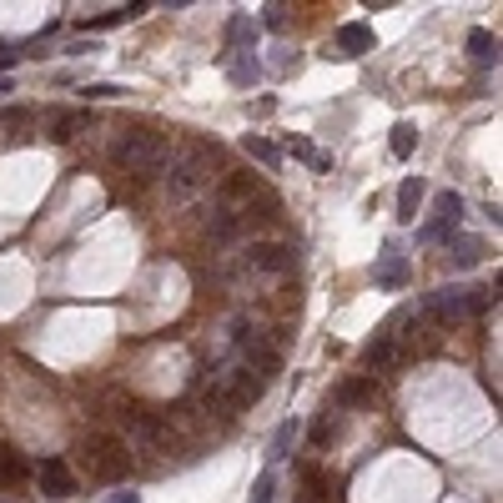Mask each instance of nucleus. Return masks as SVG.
Instances as JSON below:
<instances>
[{"label": "nucleus", "instance_id": "f257e3e1", "mask_svg": "<svg viewBox=\"0 0 503 503\" xmlns=\"http://www.w3.org/2000/svg\"><path fill=\"white\" fill-rule=\"evenodd\" d=\"M216 172H222V151L212 141H187V146L176 151L172 172H166V191H172V201H191L197 191L212 187Z\"/></svg>", "mask_w": 503, "mask_h": 503}, {"label": "nucleus", "instance_id": "f03ea898", "mask_svg": "<svg viewBox=\"0 0 503 503\" xmlns=\"http://www.w3.org/2000/svg\"><path fill=\"white\" fill-rule=\"evenodd\" d=\"M172 162V141L156 126H126L121 141H116V166L131 176H156Z\"/></svg>", "mask_w": 503, "mask_h": 503}, {"label": "nucleus", "instance_id": "7ed1b4c3", "mask_svg": "<svg viewBox=\"0 0 503 503\" xmlns=\"http://www.w3.org/2000/svg\"><path fill=\"white\" fill-rule=\"evenodd\" d=\"M493 292L489 287H438L423 297V317L428 322H463L473 313H489Z\"/></svg>", "mask_w": 503, "mask_h": 503}, {"label": "nucleus", "instance_id": "20e7f679", "mask_svg": "<svg viewBox=\"0 0 503 503\" xmlns=\"http://www.w3.org/2000/svg\"><path fill=\"white\" fill-rule=\"evenodd\" d=\"M75 453H81V468H86L91 478H101V483H116V478L126 473V463H131L126 443L111 438V433H86V438L75 443Z\"/></svg>", "mask_w": 503, "mask_h": 503}, {"label": "nucleus", "instance_id": "39448f33", "mask_svg": "<svg viewBox=\"0 0 503 503\" xmlns=\"http://www.w3.org/2000/svg\"><path fill=\"white\" fill-rule=\"evenodd\" d=\"M297 267V252L282 247V242H247L242 247V262H237V282H247V277H282Z\"/></svg>", "mask_w": 503, "mask_h": 503}, {"label": "nucleus", "instance_id": "423d86ee", "mask_svg": "<svg viewBox=\"0 0 503 503\" xmlns=\"http://www.w3.org/2000/svg\"><path fill=\"white\" fill-rule=\"evenodd\" d=\"M121 423H126V438L131 443H146V448H166V443H172V423H162L156 413H146L137 402L121 413Z\"/></svg>", "mask_w": 503, "mask_h": 503}, {"label": "nucleus", "instance_id": "0eeeda50", "mask_svg": "<svg viewBox=\"0 0 503 503\" xmlns=\"http://www.w3.org/2000/svg\"><path fill=\"white\" fill-rule=\"evenodd\" d=\"M458 222H463V197L458 191H438L433 197V222L423 226V242H448Z\"/></svg>", "mask_w": 503, "mask_h": 503}, {"label": "nucleus", "instance_id": "6e6552de", "mask_svg": "<svg viewBox=\"0 0 503 503\" xmlns=\"http://www.w3.org/2000/svg\"><path fill=\"white\" fill-rule=\"evenodd\" d=\"M40 489H46L50 499H71V493H75V473L61 463V458H50V463H40Z\"/></svg>", "mask_w": 503, "mask_h": 503}, {"label": "nucleus", "instance_id": "1a4fd4ad", "mask_svg": "<svg viewBox=\"0 0 503 503\" xmlns=\"http://www.w3.org/2000/svg\"><path fill=\"white\" fill-rule=\"evenodd\" d=\"M483 262V237H448V267L453 272H468V267Z\"/></svg>", "mask_w": 503, "mask_h": 503}, {"label": "nucleus", "instance_id": "9d476101", "mask_svg": "<svg viewBox=\"0 0 503 503\" xmlns=\"http://www.w3.org/2000/svg\"><path fill=\"white\" fill-rule=\"evenodd\" d=\"M363 50H373V31L357 21H348L338 31V50H327V56H363Z\"/></svg>", "mask_w": 503, "mask_h": 503}, {"label": "nucleus", "instance_id": "9b49d317", "mask_svg": "<svg viewBox=\"0 0 503 503\" xmlns=\"http://www.w3.org/2000/svg\"><path fill=\"white\" fill-rule=\"evenodd\" d=\"M363 363H367V377H373L377 367L398 363V338H393V332H377V338L363 348Z\"/></svg>", "mask_w": 503, "mask_h": 503}, {"label": "nucleus", "instance_id": "f8f14e48", "mask_svg": "<svg viewBox=\"0 0 503 503\" xmlns=\"http://www.w3.org/2000/svg\"><path fill=\"white\" fill-rule=\"evenodd\" d=\"M373 282H377L383 292H398L402 282H408V262H402L398 252L388 247V252H383V262H377V272H373Z\"/></svg>", "mask_w": 503, "mask_h": 503}, {"label": "nucleus", "instance_id": "ddd939ff", "mask_svg": "<svg viewBox=\"0 0 503 503\" xmlns=\"http://www.w3.org/2000/svg\"><path fill=\"white\" fill-rule=\"evenodd\" d=\"M377 383L373 377H352V383H342L338 393H332V408H357V402H373Z\"/></svg>", "mask_w": 503, "mask_h": 503}, {"label": "nucleus", "instance_id": "4468645a", "mask_svg": "<svg viewBox=\"0 0 503 503\" xmlns=\"http://www.w3.org/2000/svg\"><path fill=\"white\" fill-rule=\"evenodd\" d=\"M423 197H428L423 176H408V181L398 187V216H402V222H413V212H418V201H423Z\"/></svg>", "mask_w": 503, "mask_h": 503}, {"label": "nucleus", "instance_id": "2eb2a0df", "mask_svg": "<svg viewBox=\"0 0 503 503\" xmlns=\"http://www.w3.org/2000/svg\"><path fill=\"white\" fill-rule=\"evenodd\" d=\"M287 151H292V156H297V162H307V166H313V172H332V156H327V151H317L313 146V141H287Z\"/></svg>", "mask_w": 503, "mask_h": 503}, {"label": "nucleus", "instance_id": "dca6fc26", "mask_svg": "<svg viewBox=\"0 0 503 503\" xmlns=\"http://www.w3.org/2000/svg\"><path fill=\"white\" fill-rule=\"evenodd\" d=\"M226 46H257V21L252 15H232L226 21Z\"/></svg>", "mask_w": 503, "mask_h": 503}, {"label": "nucleus", "instance_id": "f3484780", "mask_svg": "<svg viewBox=\"0 0 503 503\" xmlns=\"http://www.w3.org/2000/svg\"><path fill=\"white\" fill-rule=\"evenodd\" d=\"M297 443V418H287V423H277V433H272V443H267V458H287V448Z\"/></svg>", "mask_w": 503, "mask_h": 503}, {"label": "nucleus", "instance_id": "a211bd4d", "mask_svg": "<svg viewBox=\"0 0 503 503\" xmlns=\"http://www.w3.org/2000/svg\"><path fill=\"white\" fill-rule=\"evenodd\" d=\"M468 50H473L478 66H493V61H499V40H493L489 31H468Z\"/></svg>", "mask_w": 503, "mask_h": 503}, {"label": "nucleus", "instance_id": "6ab92c4d", "mask_svg": "<svg viewBox=\"0 0 503 503\" xmlns=\"http://www.w3.org/2000/svg\"><path fill=\"white\" fill-rule=\"evenodd\" d=\"M242 146H247V156H257L262 166H277V162H282V146H277V141H267V137H247Z\"/></svg>", "mask_w": 503, "mask_h": 503}, {"label": "nucleus", "instance_id": "aec40b11", "mask_svg": "<svg viewBox=\"0 0 503 503\" xmlns=\"http://www.w3.org/2000/svg\"><path fill=\"white\" fill-rule=\"evenodd\" d=\"M31 473V463H25L15 448H0V483H15V478Z\"/></svg>", "mask_w": 503, "mask_h": 503}, {"label": "nucleus", "instance_id": "412c9836", "mask_svg": "<svg viewBox=\"0 0 503 503\" xmlns=\"http://www.w3.org/2000/svg\"><path fill=\"white\" fill-rule=\"evenodd\" d=\"M413 146H418V131L408 121H398L393 126V156H413Z\"/></svg>", "mask_w": 503, "mask_h": 503}, {"label": "nucleus", "instance_id": "4be33fe9", "mask_svg": "<svg viewBox=\"0 0 503 503\" xmlns=\"http://www.w3.org/2000/svg\"><path fill=\"white\" fill-rule=\"evenodd\" d=\"M257 75H262V71H257V61H252V56H242V61L232 66V81H237V86H252Z\"/></svg>", "mask_w": 503, "mask_h": 503}, {"label": "nucleus", "instance_id": "5701e85b", "mask_svg": "<svg viewBox=\"0 0 503 503\" xmlns=\"http://www.w3.org/2000/svg\"><path fill=\"white\" fill-rule=\"evenodd\" d=\"M272 499H277V473H262L257 489H252V503H272Z\"/></svg>", "mask_w": 503, "mask_h": 503}, {"label": "nucleus", "instance_id": "b1692460", "mask_svg": "<svg viewBox=\"0 0 503 503\" xmlns=\"http://www.w3.org/2000/svg\"><path fill=\"white\" fill-rule=\"evenodd\" d=\"M91 101H111V96H126V86H116V81H96V86H86Z\"/></svg>", "mask_w": 503, "mask_h": 503}, {"label": "nucleus", "instance_id": "393cba45", "mask_svg": "<svg viewBox=\"0 0 503 503\" xmlns=\"http://www.w3.org/2000/svg\"><path fill=\"white\" fill-rule=\"evenodd\" d=\"M267 25H272V31H282V25H287V5H267V15H262Z\"/></svg>", "mask_w": 503, "mask_h": 503}, {"label": "nucleus", "instance_id": "a878e982", "mask_svg": "<svg viewBox=\"0 0 503 503\" xmlns=\"http://www.w3.org/2000/svg\"><path fill=\"white\" fill-rule=\"evenodd\" d=\"M106 503H141L137 493H116V499H106Z\"/></svg>", "mask_w": 503, "mask_h": 503}, {"label": "nucleus", "instance_id": "bb28decb", "mask_svg": "<svg viewBox=\"0 0 503 503\" xmlns=\"http://www.w3.org/2000/svg\"><path fill=\"white\" fill-rule=\"evenodd\" d=\"M11 61H15V50H11V46H0V66H11Z\"/></svg>", "mask_w": 503, "mask_h": 503}]
</instances>
